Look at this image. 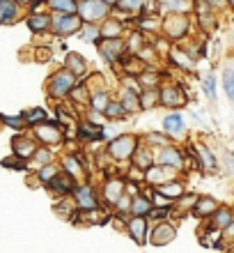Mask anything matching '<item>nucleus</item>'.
I'll list each match as a JSON object with an SVG mask.
<instances>
[{"mask_svg": "<svg viewBox=\"0 0 234 253\" xmlns=\"http://www.w3.org/2000/svg\"><path fill=\"white\" fill-rule=\"evenodd\" d=\"M76 187H78V182L71 177L69 173H65V170H60V173L55 175V180L48 184V189H51V193L53 196H60V198H67V196H74Z\"/></svg>", "mask_w": 234, "mask_h": 253, "instance_id": "17", "label": "nucleus"}, {"mask_svg": "<svg viewBox=\"0 0 234 253\" xmlns=\"http://www.w3.org/2000/svg\"><path fill=\"white\" fill-rule=\"evenodd\" d=\"M228 5H230V7H232V9H234V0H228Z\"/></svg>", "mask_w": 234, "mask_h": 253, "instance_id": "58", "label": "nucleus"}, {"mask_svg": "<svg viewBox=\"0 0 234 253\" xmlns=\"http://www.w3.org/2000/svg\"><path fill=\"white\" fill-rule=\"evenodd\" d=\"M103 118L110 122H120V120H124V118H129V113L124 111V106H122L120 101H110L108 108L103 111Z\"/></svg>", "mask_w": 234, "mask_h": 253, "instance_id": "39", "label": "nucleus"}, {"mask_svg": "<svg viewBox=\"0 0 234 253\" xmlns=\"http://www.w3.org/2000/svg\"><path fill=\"white\" fill-rule=\"evenodd\" d=\"M140 136H135V133H120V136H115L113 140H108V154H110V159L113 164H127L131 166V159H134L135 150L140 147Z\"/></svg>", "mask_w": 234, "mask_h": 253, "instance_id": "1", "label": "nucleus"}, {"mask_svg": "<svg viewBox=\"0 0 234 253\" xmlns=\"http://www.w3.org/2000/svg\"><path fill=\"white\" fill-rule=\"evenodd\" d=\"M19 14V7L14 0H2L0 2V23H12Z\"/></svg>", "mask_w": 234, "mask_h": 253, "instance_id": "40", "label": "nucleus"}, {"mask_svg": "<svg viewBox=\"0 0 234 253\" xmlns=\"http://www.w3.org/2000/svg\"><path fill=\"white\" fill-rule=\"evenodd\" d=\"M223 240H225V244H228V249L230 247H234V221L230 223L225 230H223Z\"/></svg>", "mask_w": 234, "mask_h": 253, "instance_id": "53", "label": "nucleus"}, {"mask_svg": "<svg viewBox=\"0 0 234 253\" xmlns=\"http://www.w3.org/2000/svg\"><path fill=\"white\" fill-rule=\"evenodd\" d=\"M174 180H179V173L172 170V168H167V166H161V164L152 166L147 173H145V187H149V189H159V187H163L167 182H174Z\"/></svg>", "mask_w": 234, "mask_h": 253, "instance_id": "11", "label": "nucleus"}, {"mask_svg": "<svg viewBox=\"0 0 234 253\" xmlns=\"http://www.w3.org/2000/svg\"><path fill=\"white\" fill-rule=\"evenodd\" d=\"M97 46H99V53L106 62H117L129 51L124 40H101Z\"/></svg>", "mask_w": 234, "mask_h": 253, "instance_id": "16", "label": "nucleus"}, {"mask_svg": "<svg viewBox=\"0 0 234 253\" xmlns=\"http://www.w3.org/2000/svg\"><path fill=\"white\" fill-rule=\"evenodd\" d=\"M218 207H221V203H218L216 198H211V196H200L191 214H193L195 219H200V221H209L216 214Z\"/></svg>", "mask_w": 234, "mask_h": 253, "instance_id": "21", "label": "nucleus"}, {"mask_svg": "<svg viewBox=\"0 0 234 253\" xmlns=\"http://www.w3.org/2000/svg\"><path fill=\"white\" fill-rule=\"evenodd\" d=\"M110 94H108V90H101V92H92V99H90V111H92V115H103V111L108 108V104H110Z\"/></svg>", "mask_w": 234, "mask_h": 253, "instance_id": "32", "label": "nucleus"}, {"mask_svg": "<svg viewBox=\"0 0 234 253\" xmlns=\"http://www.w3.org/2000/svg\"><path fill=\"white\" fill-rule=\"evenodd\" d=\"M225 170L234 175V154H225Z\"/></svg>", "mask_w": 234, "mask_h": 253, "instance_id": "56", "label": "nucleus"}, {"mask_svg": "<svg viewBox=\"0 0 234 253\" xmlns=\"http://www.w3.org/2000/svg\"><path fill=\"white\" fill-rule=\"evenodd\" d=\"M156 164L172 168V170H177V173H184V170L188 168L186 152L177 145H167V147H163V150H159V152H156Z\"/></svg>", "mask_w": 234, "mask_h": 253, "instance_id": "7", "label": "nucleus"}, {"mask_svg": "<svg viewBox=\"0 0 234 253\" xmlns=\"http://www.w3.org/2000/svg\"><path fill=\"white\" fill-rule=\"evenodd\" d=\"M223 87H225V94H228V99L234 106V67L230 65L223 69Z\"/></svg>", "mask_w": 234, "mask_h": 253, "instance_id": "45", "label": "nucleus"}, {"mask_svg": "<svg viewBox=\"0 0 234 253\" xmlns=\"http://www.w3.org/2000/svg\"><path fill=\"white\" fill-rule=\"evenodd\" d=\"M62 170L69 173L80 184V180H85V175H87V164L80 159L78 154H65L62 157Z\"/></svg>", "mask_w": 234, "mask_h": 253, "instance_id": "19", "label": "nucleus"}, {"mask_svg": "<svg viewBox=\"0 0 234 253\" xmlns=\"http://www.w3.org/2000/svg\"><path fill=\"white\" fill-rule=\"evenodd\" d=\"M0 2H2V0H0Z\"/></svg>", "mask_w": 234, "mask_h": 253, "instance_id": "61", "label": "nucleus"}, {"mask_svg": "<svg viewBox=\"0 0 234 253\" xmlns=\"http://www.w3.org/2000/svg\"><path fill=\"white\" fill-rule=\"evenodd\" d=\"M131 166L138 168V170H142V173H147L152 166H156V152L152 150V147H147V145H142L140 143V147L135 150L134 159H131Z\"/></svg>", "mask_w": 234, "mask_h": 253, "instance_id": "22", "label": "nucleus"}, {"mask_svg": "<svg viewBox=\"0 0 234 253\" xmlns=\"http://www.w3.org/2000/svg\"><path fill=\"white\" fill-rule=\"evenodd\" d=\"M48 164H53V152H51V147H44L41 145L37 152L33 154V159H30V166L33 168H44V166H48Z\"/></svg>", "mask_w": 234, "mask_h": 253, "instance_id": "38", "label": "nucleus"}, {"mask_svg": "<svg viewBox=\"0 0 234 253\" xmlns=\"http://www.w3.org/2000/svg\"><path fill=\"white\" fill-rule=\"evenodd\" d=\"M202 92L207 94L209 101L216 99V79L214 74H209V76H204V81H202Z\"/></svg>", "mask_w": 234, "mask_h": 253, "instance_id": "50", "label": "nucleus"}, {"mask_svg": "<svg viewBox=\"0 0 234 253\" xmlns=\"http://www.w3.org/2000/svg\"><path fill=\"white\" fill-rule=\"evenodd\" d=\"M58 14H78V2L76 0H48Z\"/></svg>", "mask_w": 234, "mask_h": 253, "instance_id": "43", "label": "nucleus"}, {"mask_svg": "<svg viewBox=\"0 0 234 253\" xmlns=\"http://www.w3.org/2000/svg\"><path fill=\"white\" fill-rule=\"evenodd\" d=\"M198 193H186V196H181L177 203H174V207H172V212H177V214H191L193 212V207H195V203H198Z\"/></svg>", "mask_w": 234, "mask_h": 253, "instance_id": "37", "label": "nucleus"}, {"mask_svg": "<svg viewBox=\"0 0 234 253\" xmlns=\"http://www.w3.org/2000/svg\"><path fill=\"white\" fill-rule=\"evenodd\" d=\"M5 166H12V168H26V159H21V157H12V159H5Z\"/></svg>", "mask_w": 234, "mask_h": 253, "instance_id": "54", "label": "nucleus"}, {"mask_svg": "<svg viewBox=\"0 0 234 253\" xmlns=\"http://www.w3.org/2000/svg\"><path fill=\"white\" fill-rule=\"evenodd\" d=\"M80 140H90V143H101L103 140V126L97 122H80L78 125Z\"/></svg>", "mask_w": 234, "mask_h": 253, "instance_id": "25", "label": "nucleus"}, {"mask_svg": "<svg viewBox=\"0 0 234 253\" xmlns=\"http://www.w3.org/2000/svg\"><path fill=\"white\" fill-rule=\"evenodd\" d=\"M34 138L44 147H55L65 143V131L58 122H44V125L34 126Z\"/></svg>", "mask_w": 234, "mask_h": 253, "instance_id": "8", "label": "nucleus"}, {"mask_svg": "<svg viewBox=\"0 0 234 253\" xmlns=\"http://www.w3.org/2000/svg\"><path fill=\"white\" fill-rule=\"evenodd\" d=\"M131 203H134V196L131 193H124L120 198V203L115 205V210H113V214L115 216H122V219H131Z\"/></svg>", "mask_w": 234, "mask_h": 253, "instance_id": "41", "label": "nucleus"}, {"mask_svg": "<svg viewBox=\"0 0 234 253\" xmlns=\"http://www.w3.org/2000/svg\"><path fill=\"white\" fill-rule=\"evenodd\" d=\"M163 19V30L161 35H166L167 40L179 42L184 40L191 30V23H188V14H167V16H161Z\"/></svg>", "mask_w": 234, "mask_h": 253, "instance_id": "4", "label": "nucleus"}, {"mask_svg": "<svg viewBox=\"0 0 234 253\" xmlns=\"http://www.w3.org/2000/svg\"><path fill=\"white\" fill-rule=\"evenodd\" d=\"M113 7L103 2V0H80L78 2V16L83 19V23H99V21L110 19Z\"/></svg>", "mask_w": 234, "mask_h": 253, "instance_id": "3", "label": "nucleus"}, {"mask_svg": "<svg viewBox=\"0 0 234 253\" xmlns=\"http://www.w3.org/2000/svg\"><path fill=\"white\" fill-rule=\"evenodd\" d=\"M156 191H159L161 196H166L170 203H177L181 196H186V184H184V180H174V182H167V184L159 187Z\"/></svg>", "mask_w": 234, "mask_h": 253, "instance_id": "29", "label": "nucleus"}, {"mask_svg": "<svg viewBox=\"0 0 234 253\" xmlns=\"http://www.w3.org/2000/svg\"><path fill=\"white\" fill-rule=\"evenodd\" d=\"M74 200H76V205H78L80 212H90V210H99V207H103L101 205V193L97 191V187L90 184V182H80L78 187H76Z\"/></svg>", "mask_w": 234, "mask_h": 253, "instance_id": "6", "label": "nucleus"}, {"mask_svg": "<svg viewBox=\"0 0 234 253\" xmlns=\"http://www.w3.org/2000/svg\"><path fill=\"white\" fill-rule=\"evenodd\" d=\"M152 210H154V203H152V198H149V193H145V189H142L140 196H134V203H131V216H147Z\"/></svg>", "mask_w": 234, "mask_h": 253, "instance_id": "30", "label": "nucleus"}, {"mask_svg": "<svg viewBox=\"0 0 234 253\" xmlns=\"http://www.w3.org/2000/svg\"><path fill=\"white\" fill-rule=\"evenodd\" d=\"M65 65H67V72H71L76 79L87 74V62H85V58H83V55H78V53H69Z\"/></svg>", "mask_w": 234, "mask_h": 253, "instance_id": "34", "label": "nucleus"}, {"mask_svg": "<svg viewBox=\"0 0 234 253\" xmlns=\"http://www.w3.org/2000/svg\"><path fill=\"white\" fill-rule=\"evenodd\" d=\"M159 99L163 108H170V111H177V108L186 106V94L179 85H172V83H163L159 87Z\"/></svg>", "mask_w": 234, "mask_h": 253, "instance_id": "10", "label": "nucleus"}, {"mask_svg": "<svg viewBox=\"0 0 234 253\" xmlns=\"http://www.w3.org/2000/svg\"><path fill=\"white\" fill-rule=\"evenodd\" d=\"M188 152L193 154L195 168H200L202 173H218V168L221 166H218L216 154L209 150V145H204V143H200V140H195V143H191Z\"/></svg>", "mask_w": 234, "mask_h": 253, "instance_id": "5", "label": "nucleus"}, {"mask_svg": "<svg viewBox=\"0 0 234 253\" xmlns=\"http://www.w3.org/2000/svg\"><path fill=\"white\" fill-rule=\"evenodd\" d=\"M140 140H142V145L152 147L154 152H159V150H163V147H167V145H172V140H170V136H167L166 131H147Z\"/></svg>", "mask_w": 234, "mask_h": 253, "instance_id": "28", "label": "nucleus"}, {"mask_svg": "<svg viewBox=\"0 0 234 253\" xmlns=\"http://www.w3.org/2000/svg\"><path fill=\"white\" fill-rule=\"evenodd\" d=\"M120 104L124 106V111H127L129 115H135L142 111V104H140V94L134 92V90H129V87H124L120 92Z\"/></svg>", "mask_w": 234, "mask_h": 253, "instance_id": "26", "label": "nucleus"}, {"mask_svg": "<svg viewBox=\"0 0 234 253\" xmlns=\"http://www.w3.org/2000/svg\"><path fill=\"white\" fill-rule=\"evenodd\" d=\"M80 37H83L85 42H97V44H99L101 42V26H97V23H85Z\"/></svg>", "mask_w": 234, "mask_h": 253, "instance_id": "48", "label": "nucleus"}, {"mask_svg": "<svg viewBox=\"0 0 234 253\" xmlns=\"http://www.w3.org/2000/svg\"><path fill=\"white\" fill-rule=\"evenodd\" d=\"M140 104H142V111H149V108L161 106L159 90H142L140 92Z\"/></svg>", "mask_w": 234, "mask_h": 253, "instance_id": "44", "label": "nucleus"}, {"mask_svg": "<svg viewBox=\"0 0 234 253\" xmlns=\"http://www.w3.org/2000/svg\"><path fill=\"white\" fill-rule=\"evenodd\" d=\"M37 150H39V145L34 143V138H26V136L14 138V154L21 157V159H33V154Z\"/></svg>", "mask_w": 234, "mask_h": 253, "instance_id": "27", "label": "nucleus"}, {"mask_svg": "<svg viewBox=\"0 0 234 253\" xmlns=\"http://www.w3.org/2000/svg\"><path fill=\"white\" fill-rule=\"evenodd\" d=\"M124 33H127L124 23L120 19H115V16H110V19H106L101 23V40H122Z\"/></svg>", "mask_w": 234, "mask_h": 253, "instance_id": "24", "label": "nucleus"}, {"mask_svg": "<svg viewBox=\"0 0 234 253\" xmlns=\"http://www.w3.org/2000/svg\"><path fill=\"white\" fill-rule=\"evenodd\" d=\"M19 2H28V0H19Z\"/></svg>", "mask_w": 234, "mask_h": 253, "instance_id": "59", "label": "nucleus"}, {"mask_svg": "<svg viewBox=\"0 0 234 253\" xmlns=\"http://www.w3.org/2000/svg\"><path fill=\"white\" fill-rule=\"evenodd\" d=\"M163 131L170 136V140H186L188 126L181 113H170L163 118Z\"/></svg>", "mask_w": 234, "mask_h": 253, "instance_id": "13", "label": "nucleus"}, {"mask_svg": "<svg viewBox=\"0 0 234 253\" xmlns=\"http://www.w3.org/2000/svg\"><path fill=\"white\" fill-rule=\"evenodd\" d=\"M170 60H172L177 67H181V69H186V72H191V69L195 67V60L186 53V48H184V46H181V48H172V51H170Z\"/></svg>", "mask_w": 234, "mask_h": 253, "instance_id": "35", "label": "nucleus"}, {"mask_svg": "<svg viewBox=\"0 0 234 253\" xmlns=\"http://www.w3.org/2000/svg\"><path fill=\"white\" fill-rule=\"evenodd\" d=\"M74 87H76V76L71 72H67V69H65V72H58L53 79L48 81V92H51V97H55V99L69 97Z\"/></svg>", "mask_w": 234, "mask_h": 253, "instance_id": "9", "label": "nucleus"}, {"mask_svg": "<svg viewBox=\"0 0 234 253\" xmlns=\"http://www.w3.org/2000/svg\"><path fill=\"white\" fill-rule=\"evenodd\" d=\"M159 2V14H191L195 9V0H156Z\"/></svg>", "mask_w": 234, "mask_h": 253, "instance_id": "20", "label": "nucleus"}, {"mask_svg": "<svg viewBox=\"0 0 234 253\" xmlns=\"http://www.w3.org/2000/svg\"><path fill=\"white\" fill-rule=\"evenodd\" d=\"M34 2H39V0H34Z\"/></svg>", "mask_w": 234, "mask_h": 253, "instance_id": "60", "label": "nucleus"}, {"mask_svg": "<svg viewBox=\"0 0 234 253\" xmlns=\"http://www.w3.org/2000/svg\"><path fill=\"white\" fill-rule=\"evenodd\" d=\"M135 79H138V83H140L142 90H159L161 87V74L154 72L152 67L145 69V72H142L140 76H135Z\"/></svg>", "mask_w": 234, "mask_h": 253, "instance_id": "33", "label": "nucleus"}, {"mask_svg": "<svg viewBox=\"0 0 234 253\" xmlns=\"http://www.w3.org/2000/svg\"><path fill=\"white\" fill-rule=\"evenodd\" d=\"M51 26H53V30L58 35H71V33H78L85 23H83V19L78 14H55Z\"/></svg>", "mask_w": 234, "mask_h": 253, "instance_id": "15", "label": "nucleus"}, {"mask_svg": "<svg viewBox=\"0 0 234 253\" xmlns=\"http://www.w3.org/2000/svg\"><path fill=\"white\" fill-rule=\"evenodd\" d=\"M103 2H108V5H110V7H115V5H117V0H103Z\"/></svg>", "mask_w": 234, "mask_h": 253, "instance_id": "57", "label": "nucleus"}, {"mask_svg": "<svg viewBox=\"0 0 234 253\" xmlns=\"http://www.w3.org/2000/svg\"><path fill=\"white\" fill-rule=\"evenodd\" d=\"M60 170H62V166H58L55 161H53V164H48V166H44V168L39 170V182L48 187V184L55 180V175L60 173Z\"/></svg>", "mask_w": 234, "mask_h": 253, "instance_id": "47", "label": "nucleus"}, {"mask_svg": "<svg viewBox=\"0 0 234 253\" xmlns=\"http://www.w3.org/2000/svg\"><path fill=\"white\" fill-rule=\"evenodd\" d=\"M174 237H177V226H174L172 221L154 223L152 230H149V244H152V247H167Z\"/></svg>", "mask_w": 234, "mask_h": 253, "instance_id": "12", "label": "nucleus"}, {"mask_svg": "<svg viewBox=\"0 0 234 253\" xmlns=\"http://www.w3.org/2000/svg\"><path fill=\"white\" fill-rule=\"evenodd\" d=\"M138 26H140V33H154V35H161L163 30V19L161 16H140L138 19Z\"/></svg>", "mask_w": 234, "mask_h": 253, "instance_id": "36", "label": "nucleus"}, {"mask_svg": "<svg viewBox=\"0 0 234 253\" xmlns=\"http://www.w3.org/2000/svg\"><path fill=\"white\" fill-rule=\"evenodd\" d=\"M145 5H147V0H117L115 7H117L120 12H127L129 16L138 19V16L145 14Z\"/></svg>", "mask_w": 234, "mask_h": 253, "instance_id": "31", "label": "nucleus"}, {"mask_svg": "<svg viewBox=\"0 0 234 253\" xmlns=\"http://www.w3.org/2000/svg\"><path fill=\"white\" fill-rule=\"evenodd\" d=\"M2 122L9 126H14V129H23V126L28 125L26 118H7V115H2Z\"/></svg>", "mask_w": 234, "mask_h": 253, "instance_id": "52", "label": "nucleus"}, {"mask_svg": "<svg viewBox=\"0 0 234 253\" xmlns=\"http://www.w3.org/2000/svg\"><path fill=\"white\" fill-rule=\"evenodd\" d=\"M204 2H207L209 7H211V9H223V7H228V0H204Z\"/></svg>", "mask_w": 234, "mask_h": 253, "instance_id": "55", "label": "nucleus"}, {"mask_svg": "<svg viewBox=\"0 0 234 253\" xmlns=\"http://www.w3.org/2000/svg\"><path fill=\"white\" fill-rule=\"evenodd\" d=\"M69 97H71V101H76L78 106H87V104H90V99H92V94H90V87H87V85L74 87Z\"/></svg>", "mask_w": 234, "mask_h": 253, "instance_id": "46", "label": "nucleus"}, {"mask_svg": "<svg viewBox=\"0 0 234 253\" xmlns=\"http://www.w3.org/2000/svg\"><path fill=\"white\" fill-rule=\"evenodd\" d=\"M124 180L127 182H134V184H145V173L142 170H138V168H134V166H129L127 168V173H124Z\"/></svg>", "mask_w": 234, "mask_h": 253, "instance_id": "51", "label": "nucleus"}, {"mask_svg": "<svg viewBox=\"0 0 234 253\" xmlns=\"http://www.w3.org/2000/svg\"><path fill=\"white\" fill-rule=\"evenodd\" d=\"M234 221V207L230 205H221L218 210H216V214L211 216V219L207 221L211 228H218V230H225V228L230 226Z\"/></svg>", "mask_w": 234, "mask_h": 253, "instance_id": "23", "label": "nucleus"}, {"mask_svg": "<svg viewBox=\"0 0 234 253\" xmlns=\"http://www.w3.org/2000/svg\"><path fill=\"white\" fill-rule=\"evenodd\" d=\"M23 118H26L28 125H33V126L44 125V122H46V111H41V108H33V111H28Z\"/></svg>", "mask_w": 234, "mask_h": 253, "instance_id": "49", "label": "nucleus"}, {"mask_svg": "<svg viewBox=\"0 0 234 253\" xmlns=\"http://www.w3.org/2000/svg\"><path fill=\"white\" fill-rule=\"evenodd\" d=\"M51 23H53V19L46 16V14H33V16L28 19V26H30V30H34V33H44L46 28H51Z\"/></svg>", "mask_w": 234, "mask_h": 253, "instance_id": "42", "label": "nucleus"}, {"mask_svg": "<svg viewBox=\"0 0 234 253\" xmlns=\"http://www.w3.org/2000/svg\"><path fill=\"white\" fill-rule=\"evenodd\" d=\"M149 230H152V226H149L147 216H131L127 221V235L140 247L145 242H149Z\"/></svg>", "mask_w": 234, "mask_h": 253, "instance_id": "14", "label": "nucleus"}, {"mask_svg": "<svg viewBox=\"0 0 234 253\" xmlns=\"http://www.w3.org/2000/svg\"><path fill=\"white\" fill-rule=\"evenodd\" d=\"M99 193H101V205H103V210L113 212L115 205L120 203V198L127 193V180H124V175H108L106 180H103V184H101Z\"/></svg>", "mask_w": 234, "mask_h": 253, "instance_id": "2", "label": "nucleus"}, {"mask_svg": "<svg viewBox=\"0 0 234 253\" xmlns=\"http://www.w3.org/2000/svg\"><path fill=\"white\" fill-rule=\"evenodd\" d=\"M198 240H200L202 247L207 249H221V251H230L228 244H225V240H223V230H218V228H211L207 223L204 226V230H198Z\"/></svg>", "mask_w": 234, "mask_h": 253, "instance_id": "18", "label": "nucleus"}]
</instances>
